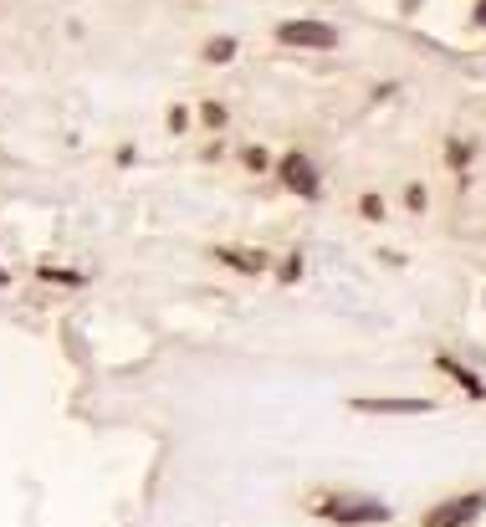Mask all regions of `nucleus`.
<instances>
[{
	"instance_id": "obj_3",
	"label": "nucleus",
	"mask_w": 486,
	"mask_h": 527,
	"mask_svg": "<svg viewBox=\"0 0 486 527\" xmlns=\"http://www.w3.org/2000/svg\"><path fill=\"white\" fill-rule=\"evenodd\" d=\"M277 41H282V47L328 52V47H338V31L323 26V21H287V26H277Z\"/></svg>"
},
{
	"instance_id": "obj_7",
	"label": "nucleus",
	"mask_w": 486,
	"mask_h": 527,
	"mask_svg": "<svg viewBox=\"0 0 486 527\" xmlns=\"http://www.w3.org/2000/svg\"><path fill=\"white\" fill-rule=\"evenodd\" d=\"M205 57H210V62H231V57H236V41H231V36H215Z\"/></svg>"
},
{
	"instance_id": "obj_2",
	"label": "nucleus",
	"mask_w": 486,
	"mask_h": 527,
	"mask_svg": "<svg viewBox=\"0 0 486 527\" xmlns=\"http://www.w3.org/2000/svg\"><path fill=\"white\" fill-rule=\"evenodd\" d=\"M486 512V492H461L451 502H440L425 512V527H471L476 517Z\"/></svg>"
},
{
	"instance_id": "obj_4",
	"label": "nucleus",
	"mask_w": 486,
	"mask_h": 527,
	"mask_svg": "<svg viewBox=\"0 0 486 527\" xmlns=\"http://www.w3.org/2000/svg\"><path fill=\"white\" fill-rule=\"evenodd\" d=\"M282 180H287L297 195H318V169L307 164L302 154H287V159H282Z\"/></svg>"
},
{
	"instance_id": "obj_5",
	"label": "nucleus",
	"mask_w": 486,
	"mask_h": 527,
	"mask_svg": "<svg viewBox=\"0 0 486 527\" xmlns=\"http://www.w3.org/2000/svg\"><path fill=\"white\" fill-rule=\"evenodd\" d=\"M353 410H369V415H425L430 400H353Z\"/></svg>"
},
{
	"instance_id": "obj_6",
	"label": "nucleus",
	"mask_w": 486,
	"mask_h": 527,
	"mask_svg": "<svg viewBox=\"0 0 486 527\" xmlns=\"http://www.w3.org/2000/svg\"><path fill=\"white\" fill-rule=\"evenodd\" d=\"M440 369H446V374H451V379H456V384H461L466 394H486V389H481V379H476V374H466V369H461L456 359H440Z\"/></svg>"
},
{
	"instance_id": "obj_8",
	"label": "nucleus",
	"mask_w": 486,
	"mask_h": 527,
	"mask_svg": "<svg viewBox=\"0 0 486 527\" xmlns=\"http://www.w3.org/2000/svg\"><path fill=\"white\" fill-rule=\"evenodd\" d=\"M220 256H226L231 267H241V272H256L261 267V256H251V251H220Z\"/></svg>"
},
{
	"instance_id": "obj_9",
	"label": "nucleus",
	"mask_w": 486,
	"mask_h": 527,
	"mask_svg": "<svg viewBox=\"0 0 486 527\" xmlns=\"http://www.w3.org/2000/svg\"><path fill=\"white\" fill-rule=\"evenodd\" d=\"M476 21H481V26H486V0H481V6H476Z\"/></svg>"
},
{
	"instance_id": "obj_1",
	"label": "nucleus",
	"mask_w": 486,
	"mask_h": 527,
	"mask_svg": "<svg viewBox=\"0 0 486 527\" xmlns=\"http://www.w3.org/2000/svg\"><path fill=\"white\" fill-rule=\"evenodd\" d=\"M318 517L338 522V527H369V522H389V507L379 497H328V502H313Z\"/></svg>"
}]
</instances>
